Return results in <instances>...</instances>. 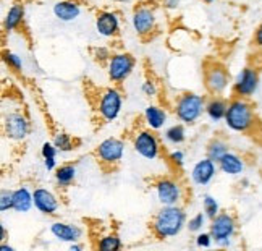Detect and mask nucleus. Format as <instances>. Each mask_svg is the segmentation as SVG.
Instances as JSON below:
<instances>
[{
  "label": "nucleus",
  "mask_w": 262,
  "mask_h": 251,
  "mask_svg": "<svg viewBox=\"0 0 262 251\" xmlns=\"http://www.w3.org/2000/svg\"><path fill=\"white\" fill-rule=\"evenodd\" d=\"M185 225H186V216L178 206H164L157 213L152 222L154 234L159 238L177 237Z\"/></svg>",
  "instance_id": "nucleus-1"
},
{
  "label": "nucleus",
  "mask_w": 262,
  "mask_h": 251,
  "mask_svg": "<svg viewBox=\"0 0 262 251\" xmlns=\"http://www.w3.org/2000/svg\"><path fill=\"white\" fill-rule=\"evenodd\" d=\"M253 110H251L249 104H246L245 100H233L228 106L225 122L231 130H235V132H246L253 125Z\"/></svg>",
  "instance_id": "nucleus-2"
},
{
  "label": "nucleus",
  "mask_w": 262,
  "mask_h": 251,
  "mask_svg": "<svg viewBox=\"0 0 262 251\" xmlns=\"http://www.w3.org/2000/svg\"><path fill=\"white\" fill-rule=\"evenodd\" d=\"M206 109L203 96L194 93L183 94L177 102V117L185 123H194Z\"/></svg>",
  "instance_id": "nucleus-3"
},
{
  "label": "nucleus",
  "mask_w": 262,
  "mask_h": 251,
  "mask_svg": "<svg viewBox=\"0 0 262 251\" xmlns=\"http://www.w3.org/2000/svg\"><path fill=\"white\" fill-rule=\"evenodd\" d=\"M135 68V58L129 54H115L108 60V78L115 83H122Z\"/></svg>",
  "instance_id": "nucleus-4"
},
{
  "label": "nucleus",
  "mask_w": 262,
  "mask_h": 251,
  "mask_svg": "<svg viewBox=\"0 0 262 251\" xmlns=\"http://www.w3.org/2000/svg\"><path fill=\"white\" fill-rule=\"evenodd\" d=\"M120 110H122V94H120L117 89L108 88L107 91L100 96L99 114L105 122H114L120 115Z\"/></svg>",
  "instance_id": "nucleus-5"
},
{
  "label": "nucleus",
  "mask_w": 262,
  "mask_h": 251,
  "mask_svg": "<svg viewBox=\"0 0 262 251\" xmlns=\"http://www.w3.org/2000/svg\"><path fill=\"white\" fill-rule=\"evenodd\" d=\"M235 234V220L230 214H219L210 222V235L217 243L227 245Z\"/></svg>",
  "instance_id": "nucleus-6"
},
{
  "label": "nucleus",
  "mask_w": 262,
  "mask_h": 251,
  "mask_svg": "<svg viewBox=\"0 0 262 251\" xmlns=\"http://www.w3.org/2000/svg\"><path fill=\"white\" fill-rule=\"evenodd\" d=\"M125 153V143L118 138H107L97 146L96 154L104 164H117Z\"/></svg>",
  "instance_id": "nucleus-7"
},
{
  "label": "nucleus",
  "mask_w": 262,
  "mask_h": 251,
  "mask_svg": "<svg viewBox=\"0 0 262 251\" xmlns=\"http://www.w3.org/2000/svg\"><path fill=\"white\" fill-rule=\"evenodd\" d=\"M156 195L162 206H177L181 199V188L173 180L164 178L156 185Z\"/></svg>",
  "instance_id": "nucleus-8"
},
{
  "label": "nucleus",
  "mask_w": 262,
  "mask_h": 251,
  "mask_svg": "<svg viewBox=\"0 0 262 251\" xmlns=\"http://www.w3.org/2000/svg\"><path fill=\"white\" fill-rule=\"evenodd\" d=\"M159 141L156 135H152L150 132H147V130H144V132H139L135 138V151L141 156L144 157L147 160H154L157 156H159Z\"/></svg>",
  "instance_id": "nucleus-9"
},
{
  "label": "nucleus",
  "mask_w": 262,
  "mask_h": 251,
  "mask_svg": "<svg viewBox=\"0 0 262 251\" xmlns=\"http://www.w3.org/2000/svg\"><path fill=\"white\" fill-rule=\"evenodd\" d=\"M131 25H133L136 34L147 36L156 28V13L147 7H139L135 10L133 16H131Z\"/></svg>",
  "instance_id": "nucleus-10"
},
{
  "label": "nucleus",
  "mask_w": 262,
  "mask_h": 251,
  "mask_svg": "<svg viewBox=\"0 0 262 251\" xmlns=\"http://www.w3.org/2000/svg\"><path fill=\"white\" fill-rule=\"evenodd\" d=\"M5 133L10 139H15V141H21V139L26 138L28 132H29V122L28 118L18 112L8 114L5 117Z\"/></svg>",
  "instance_id": "nucleus-11"
},
{
  "label": "nucleus",
  "mask_w": 262,
  "mask_h": 251,
  "mask_svg": "<svg viewBox=\"0 0 262 251\" xmlns=\"http://www.w3.org/2000/svg\"><path fill=\"white\" fill-rule=\"evenodd\" d=\"M33 198H34V206L37 211H41L42 214H47V216H52L55 214L58 207H60V203L57 196L49 192L46 188H36L33 192Z\"/></svg>",
  "instance_id": "nucleus-12"
},
{
  "label": "nucleus",
  "mask_w": 262,
  "mask_h": 251,
  "mask_svg": "<svg viewBox=\"0 0 262 251\" xmlns=\"http://www.w3.org/2000/svg\"><path fill=\"white\" fill-rule=\"evenodd\" d=\"M215 172H217L215 162L212 159L206 157L194 164L193 170H191V178H193V182L196 185L204 186V185L210 183V180L215 177Z\"/></svg>",
  "instance_id": "nucleus-13"
},
{
  "label": "nucleus",
  "mask_w": 262,
  "mask_h": 251,
  "mask_svg": "<svg viewBox=\"0 0 262 251\" xmlns=\"http://www.w3.org/2000/svg\"><path fill=\"white\" fill-rule=\"evenodd\" d=\"M120 29V19L117 13L112 12H102L96 18V31L104 37H112L118 33Z\"/></svg>",
  "instance_id": "nucleus-14"
},
{
  "label": "nucleus",
  "mask_w": 262,
  "mask_h": 251,
  "mask_svg": "<svg viewBox=\"0 0 262 251\" xmlns=\"http://www.w3.org/2000/svg\"><path fill=\"white\" fill-rule=\"evenodd\" d=\"M206 86L210 93L220 94L225 91V88L228 86V76L227 72L222 67L215 65L210 70H207L206 73Z\"/></svg>",
  "instance_id": "nucleus-15"
},
{
  "label": "nucleus",
  "mask_w": 262,
  "mask_h": 251,
  "mask_svg": "<svg viewBox=\"0 0 262 251\" xmlns=\"http://www.w3.org/2000/svg\"><path fill=\"white\" fill-rule=\"evenodd\" d=\"M50 232H52V235L57 240H60V242H67V243H76L83 235L79 227L72 225V224H65V222H54L50 225Z\"/></svg>",
  "instance_id": "nucleus-16"
},
{
  "label": "nucleus",
  "mask_w": 262,
  "mask_h": 251,
  "mask_svg": "<svg viewBox=\"0 0 262 251\" xmlns=\"http://www.w3.org/2000/svg\"><path fill=\"white\" fill-rule=\"evenodd\" d=\"M257 83H259V78L254 70L245 68L243 72L238 75L235 89L239 96H251L257 89Z\"/></svg>",
  "instance_id": "nucleus-17"
},
{
  "label": "nucleus",
  "mask_w": 262,
  "mask_h": 251,
  "mask_svg": "<svg viewBox=\"0 0 262 251\" xmlns=\"http://www.w3.org/2000/svg\"><path fill=\"white\" fill-rule=\"evenodd\" d=\"M79 13H81V8H79L76 2H72V0H60V2L54 5V15L60 22H73V19L79 16Z\"/></svg>",
  "instance_id": "nucleus-18"
},
{
  "label": "nucleus",
  "mask_w": 262,
  "mask_h": 251,
  "mask_svg": "<svg viewBox=\"0 0 262 251\" xmlns=\"http://www.w3.org/2000/svg\"><path fill=\"white\" fill-rule=\"evenodd\" d=\"M34 204L33 193L26 186H21L13 192V209L16 213H28Z\"/></svg>",
  "instance_id": "nucleus-19"
},
{
  "label": "nucleus",
  "mask_w": 262,
  "mask_h": 251,
  "mask_svg": "<svg viewBox=\"0 0 262 251\" xmlns=\"http://www.w3.org/2000/svg\"><path fill=\"white\" fill-rule=\"evenodd\" d=\"M219 165H220L222 172L227 174V175H238L245 170V162L241 160V157H238L233 153H227L224 157L220 159Z\"/></svg>",
  "instance_id": "nucleus-20"
},
{
  "label": "nucleus",
  "mask_w": 262,
  "mask_h": 251,
  "mask_svg": "<svg viewBox=\"0 0 262 251\" xmlns=\"http://www.w3.org/2000/svg\"><path fill=\"white\" fill-rule=\"evenodd\" d=\"M23 16H25V8L21 4H13L12 7L8 8V12L5 15L4 19V28L5 31H13L16 29L23 22Z\"/></svg>",
  "instance_id": "nucleus-21"
},
{
  "label": "nucleus",
  "mask_w": 262,
  "mask_h": 251,
  "mask_svg": "<svg viewBox=\"0 0 262 251\" xmlns=\"http://www.w3.org/2000/svg\"><path fill=\"white\" fill-rule=\"evenodd\" d=\"M144 118H146V123L152 130H160L167 122V114H165V110H162L157 106H149L144 110Z\"/></svg>",
  "instance_id": "nucleus-22"
},
{
  "label": "nucleus",
  "mask_w": 262,
  "mask_h": 251,
  "mask_svg": "<svg viewBox=\"0 0 262 251\" xmlns=\"http://www.w3.org/2000/svg\"><path fill=\"white\" fill-rule=\"evenodd\" d=\"M227 109H228V106L224 102V100L214 99V100H210V102L206 106V112H207L209 118L212 120V122H219V120L225 118Z\"/></svg>",
  "instance_id": "nucleus-23"
},
{
  "label": "nucleus",
  "mask_w": 262,
  "mask_h": 251,
  "mask_svg": "<svg viewBox=\"0 0 262 251\" xmlns=\"http://www.w3.org/2000/svg\"><path fill=\"white\" fill-rule=\"evenodd\" d=\"M75 177H76L75 165H62L60 169H57V172H55V180L60 186H68L75 180Z\"/></svg>",
  "instance_id": "nucleus-24"
},
{
  "label": "nucleus",
  "mask_w": 262,
  "mask_h": 251,
  "mask_svg": "<svg viewBox=\"0 0 262 251\" xmlns=\"http://www.w3.org/2000/svg\"><path fill=\"white\" fill-rule=\"evenodd\" d=\"M227 153H228V146H227V143L220 141V139H214V141L210 143L207 148V157L212 159L215 164H219L220 159L224 157Z\"/></svg>",
  "instance_id": "nucleus-25"
},
{
  "label": "nucleus",
  "mask_w": 262,
  "mask_h": 251,
  "mask_svg": "<svg viewBox=\"0 0 262 251\" xmlns=\"http://www.w3.org/2000/svg\"><path fill=\"white\" fill-rule=\"evenodd\" d=\"M165 139L172 144H181L186 139V132L183 125H173L165 132Z\"/></svg>",
  "instance_id": "nucleus-26"
},
{
  "label": "nucleus",
  "mask_w": 262,
  "mask_h": 251,
  "mask_svg": "<svg viewBox=\"0 0 262 251\" xmlns=\"http://www.w3.org/2000/svg\"><path fill=\"white\" fill-rule=\"evenodd\" d=\"M97 246L100 251H117L122 248V242H120V238L117 235H105L100 238Z\"/></svg>",
  "instance_id": "nucleus-27"
},
{
  "label": "nucleus",
  "mask_w": 262,
  "mask_h": 251,
  "mask_svg": "<svg viewBox=\"0 0 262 251\" xmlns=\"http://www.w3.org/2000/svg\"><path fill=\"white\" fill-rule=\"evenodd\" d=\"M203 206H204V214H206L210 220H212L215 216H219L220 207H219V203H217V199H215V198L206 195V196L203 198Z\"/></svg>",
  "instance_id": "nucleus-28"
},
{
  "label": "nucleus",
  "mask_w": 262,
  "mask_h": 251,
  "mask_svg": "<svg viewBox=\"0 0 262 251\" xmlns=\"http://www.w3.org/2000/svg\"><path fill=\"white\" fill-rule=\"evenodd\" d=\"M54 144L58 151H63V153H67V151H72L73 149V143L72 139H70V136L67 133H58L54 139Z\"/></svg>",
  "instance_id": "nucleus-29"
},
{
  "label": "nucleus",
  "mask_w": 262,
  "mask_h": 251,
  "mask_svg": "<svg viewBox=\"0 0 262 251\" xmlns=\"http://www.w3.org/2000/svg\"><path fill=\"white\" fill-rule=\"evenodd\" d=\"M8 209H13V192L4 190L2 195H0V211L7 213Z\"/></svg>",
  "instance_id": "nucleus-30"
},
{
  "label": "nucleus",
  "mask_w": 262,
  "mask_h": 251,
  "mask_svg": "<svg viewBox=\"0 0 262 251\" xmlns=\"http://www.w3.org/2000/svg\"><path fill=\"white\" fill-rule=\"evenodd\" d=\"M4 60L5 62L12 67L13 70H16V72H19V70L23 68V60H21V57L19 55H16V54H13V52H5L4 54Z\"/></svg>",
  "instance_id": "nucleus-31"
},
{
  "label": "nucleus",
  "mask_w": 262,
  "mask_h": 251,
  "mask_svg": "<svg viewBox=\"0 0 262 251\" xmlns=\"http://www.w3.org/2000/svg\"><path fill=\"white\" fill-rule=\"evenodd\" d=\"M206 214H203V213H199V214H196L193 219H189V222H188V228H189V232H199L201 228H203V225H204V220H206Z\"/></svg>",
  "instance_id": "nucleus-32"
},
{
  "label": "nucleus",
  "mask_w": 262,
  "mask_h": 251,
  "mask_svg": "<svg viewBox=\"0 0 262 251\" xmlns=\"http://www.w3.org/2000/svg\"><path fill=\"white\" fill-rule=\"evenodd\" d=\"M41 153H42V157H44V159H55V157H57V153H58V149L55 148L54 143H44V144H42V149H41Z\"/></svg>",
  "instance_id": "nucleus-33"
},
{
  "label": "nucleus",
  "mask_w": 262,
  "mask_h": 251,
  "mask_svg": "<svg viewBox=\"0 0 262 251\" xmlns=\"http://www.w3.org/2000/svg\"><path fill=\"white\" fill-rule=\"evenodd\" d=\"M212 235L210 234H199L198 237H196V245L199 246V248H209L210 245H212Z\"/></svg>",
  "instance_id": "nucleus-34"
},
{
  "label": "nucleus",
  "mask_w": 262,
  "mask_h": 251,
  "mask_svg": "<svg viewBox=\"0 0 262 251\" xmlns=\"http://www.w3.org/2000/svg\"><path fill=\"white\" fill-rule=\"evenodd\" d=\"M170 160H172V162L177 164V165H183V162H185L183 151H173V153L170 154Z\"/></svg>",
  "instance_id": "nucleus-35"
},
{
  "label": "nucleus",
  "mask_w": 262,
  "mask_h": 251,
  "mask_svg": "<svg viewBox=\"0 0 262 251\" xmlns=\"http://www.w3.org/2000/svg\"><path fill=\"white\" fill-rule=\"evenodd\" d=\"M94 55H96V58L97 60H110V52L107 49H104V47H97L96 50H94Z\"/></svg>",
  "instance_id": "nucleus-36"
},
{
  "label": "nucleus",
  "mask_w": 262,
  "mask_h": 251,
  "mask_svg": "<svg viewBox=\"0 0 262 251\" xmlns=\"http://www.w3.org/2000/svg\"><path fill=\"white\" fill-rule=\"evenodd\" d=\"M143 93L146 96H156L157 94V88H156V85L152 81H146L143 85Z\"/></svg>",
  "instance_id": "nucleus-37"
},
{
  "label": "nucleus",
  "mask_w": 262,
  "mask_h": 251,
  "mask_svg": "<svg viewBox=\"0 0 262 251\" xmlns=\"http://www.w3.org/2000/svg\"><path fill=\"white\" fill-rule=\"evenodd\" d=\"M180 5V0H164V7L167 10H177Z\"/></svg>",
  "instance_id": "nucleus-38"
},
{
  "label": "nucleus",
  "mask_w": 262,
  "mask_h": 251,
  "mask_svg": "<svg viewBox=\"0 0 262 251\" xmlns=\"http://www.w3.org/2000/svg\"><path fill=\"white\" fill-rule=\"evenodd\" d=\"M256 43H257V46H262V25L257 28V31H256Z\"/></svg>",
  "instance_id": "nucleus-39"
},
{
  "label": "nucleus",
  "mask_w": 262,
  "mask_h": 251,
  "mask_svg": "<svg viewBox=\"0 0 262 251\" xmlns=\"http://www.w3.org/2000/svg\"><path fill=\"white\" fill-rule=\"evenodd\" d=\"M70 249H72V251H81L83 246H81V245H75V243H72V245H70Z\"/></svg>",
  "instance_id": "nucleus-40"
},
{
  "label": "nucleus",
  "mask_w": 262,
  "mask_h": 251,
  "mask_svg": "<svg viewBox=\"0 0 262 251\" xmlns=\"http://www.w3.org/2000/svg\"><path fill=\"white\" fill-rule=\"evenodd\" d=\"M7 249H8V251H13V248H12V246H7V245H2V251H7Z\"/></svg>",
  "instance_id": "nucleus-41"
},
{
  "label": "nucleus",
  "mask_w": 262,
  "mask_h": 251,
  "mask_svg": "<svg viewBox=\"0 0 262 251\" xmlns=\"http://www.w3.org/2000/svg\"><path fill=\"white\" fill-rule=\"evenodd\" d=\"M114 2H128V0H114Z\"/></svg>",
  "instance_id": "nucleus-42"
},
{
  "label": "nucleus",
  "mask_w": 262,
  "mask_h": 251,
  "mask_svg": "<svg viewBox=\"0 0 262 251\" xmlns=\"http://www.w3.org/2000/svg\"><path fill=\"white\" fill-rule=\"evenodd\" d=\"M204 2H207V4H210V2H215V0H204Z\"/></svg>",
  "instance_id": "nucleus-43"
}]
</instances>
